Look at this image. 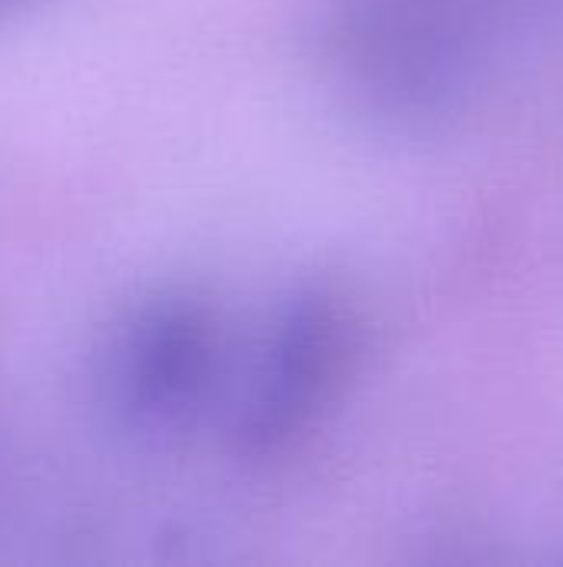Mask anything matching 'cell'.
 Segmentation results:
<instances>
[{
	"mask_svg": "<svg viewBox=\"0 0 563 567\" xmlns=\"http://www.w3.org/2000/svg\"><path fill=\"white\" fill-rule=\"evenodd\" d=\"M7 3H13V0H0V7H7Z\"/></svg>",
	"mask_w": 563,
	"mask_h": 567,
	"instance_id": "obj_3",
	"label": "cell"
},
{
	"mask_svg": "<svg viewBox=\"0 0 563 567\" xmlns=\"http://www.w3.org/2000/svg\"><path fill=\"white\" fill-rule=\"evenodd\" d=\"M216 359L212 309L192 292H159L133 309L113 342L110 405L133 432H173L206 402Z\"/></svg>",
	"mask_w": 563,
	"mask_h": 567,
	"instance_id": "obj_2",
	"label": "cell"
},
{
	"mask_svg": "<svg viewBox=\"0 0 563 567\" xmlns=\"http://www.w3.org/2000/svg\"><path fill=\"white\" fill-rule=\"evenodd\" d=\"M348 316L325 289H299L279 309L236 419L239 449L279 455L332 402L348 362Z\"/></svg>",
	"mask_w": 563,
	"mask_h": 567,
	"instance_id": "obj_1",
	"label": "cell"
}]
</instances>
